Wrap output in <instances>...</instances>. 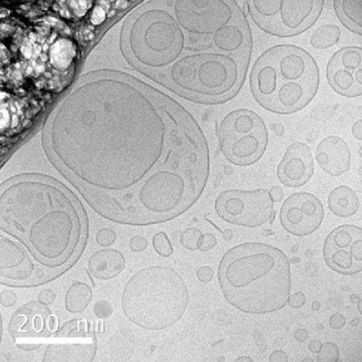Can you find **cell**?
Listing matches in <instances>:
<instances>
[{
    "label": "cell",
    "mask_w": 362,
    "mask_h": 362,
    "mask_svg": "<svg viewBox=\"0 0 362 362\" xmlns=\"http://www.w3.org/2000/svg\"><path fill=\"white\" fill-rule=\"evenodd\" d=\"M189 303L183 279L170 268L139 271L127 284L123 311L132 322L147 330L168 328L181 319Z\"/></svg>",
    "instance_id": "obj_6"
},
{
    "label": "cell",
    "mask_w": 362,
    "mask_h": 362,
    "mask_svg": "<svg viewBox=\"0 0 362 362\" xmlns=\"http://www.w3.org/2000/svg\"><path fill=\"white\" fill-rule=\"evenodd\" d=\"M202 235L199 230L192 228H187L182 233L181 243L185 249L191 250V251H197L199 249L201 241H202Z\"/></svg>",
    "instance_id": "obj_23"
},
{
    "label": "cell",
    "mask_w": 362,
    "mask_h": 362,
    "mask_svg": "<svg viewBox=\"0 0 362 362\" xmlns=\"http://www.w3.org/2000/svg\"><path fill=\"white\" fill-rule=\"evenodd\" d=\"M350 150L344 139L330 136L323 139L317 150V160L323 171L332 176L342 175L350 168Z\"/></svg>",
    "instance_id": "obj_16"
},
{
    "label": "cell",
    "mask_w": 362,
    "mask_h": 362,
    "mask_svg": "<svg viewBox=\"0 0 362 362\" xmlns=\"http://www.w3.org/2000/svg\"><path fill=\"white\" fill-rule=\"evenodd\" d=\"M241 360H247V361H250V358H240L239 361H241Z\"/></svg>",
    "instance_id": "obj_37"
},
{
    "label": "cell",
    "mask_w": 362,
    "mask_h": 362,
    "mask_svg": "<svg viewBox=\"0 0 362 362\" xmlns=\"http://www.w3.org/2000/svg\"><path fill=\"white\" fill-rule=\"evenodd\" d=\"M340 38V29L336 25H325L317 28L311 37V45L317 49H326L336 45Z\"/></svg>",
    "instance_id": "obj_21"
},
{
    "label": "cell",
    "mask_w": 362,
    "mask_h": 362,
    "mask_svg": "<svg viewBox=\"0 0 362 362\" xmlns=\"http://www.w3.org/2000/svg\"><path fill=\"white\" fill-rule=\"evenodd\" d=\"M216 245V236L213 234L208 233L202 235V241H201V245H199V251L202 252H206L209 250L213 249Z\"/></svg>",
    "instance_id": "obj_26"
},
{
    "label": "cell",
    "mask_w": 362,
    "mask_h": 362,
    "mask_svg": "<svg viewBox=\"0 0 362 362\" xmlns=\"http://www.w3.org/2000/svg\"><path fill=\"white\" fill-rule=\"evenodd\" d=\"M129 247L134 252H142L147 247V241L142 236H134L129 242Z\"/></svg>",
    "instance_id": "obj_27"
},
{
    "label": "cell",
    "mask_w": 362,
    "mask_h": 362,
    "mask_svg": "<svg viewBox=\"0 0 362 362\" xmlns=\"http://www.w3.org/2000/svg\"><path fill=\"white\" fill-rule=\"evenodd\" d=\"M56 168L103 216L166 222L189 210L209 175L204 135L166 95L116 71L77 81L46 122Z\"/></svg>",
    "instance_id": "obj_1"
},
{
    "label": "cell",
    "mask_w": 362,
    "mask_h": 362,
    "mask_svg": "<svg viewBox=\"0 0 362 362\" xmlns=\"http://www.w3.org/2000/svg\"><path fill=\"white\" fill-rule=\"evenodd\" d=\"M16 294L11 290H4L1 292V305L3 307H13L16 303Z\"/></svg>",
    "instance_id": "obj_28"
},
{
    "label": "cell",
    "mask_w": 362,
    "mask_h": 362,
    "mask_svg": "<svg viewBox=\"0 0 362 362\" xmlns=\"http://www.w3.org/2000/svg\"><path fill=\"white\" fill-rule=\"evenodd\" d=\"M361 1H334V9L340 21L358 35H361Z\"/></svg>",
    "instance_id": "obj_19"
},
{
    "label": "cell",
    "mask_w": 362,
    "mask_h": 362,
    "mask_svg": "<svg viewBox=\"0 0 362 362\" xmlns=\"http://www.w3.org/2000/svg\"><path fill=\"white\" fill-rule=\"evenodd\" d=\"M214 276V271L210 267H202L197 271V278L201 282H210Z\"/></svg>",
    "instance_id": "obj_30"
},
{
    "label": "cell",
    "mask_w": 362,
    "mask_h": 362,
    "mask_svg": "<svg viewBox=\"0 0 362 362\" xmlns=\"http://www.w3.org/2000/svg\"><path fill=\"white\" fill-rule=\"evenodd\" d=\"M329 208L340 218H349L357 213L359 199L351 189L340 187L334 189L329 195Z\"/></svg>",
    "instance_id": "obj_18"
},
{
    "label": "cell",
    "mask_w": 362,
    "mask_h": 362,
    "mask_svg": "<svg viewBox=\"0 0 362 362\" xmlns=\"http://www.w3.org/2000/svg\"><path fill=\"white\" fill-rule=\"evenodd\" d=\"M361 48L346 47L339 50L329 62V84L339 94L356 98L361 95Z\"/></svg>",
    "instance_id": "obj_14"
},
{
    "label": "cell",
    "mask_w": 362,
    "mask_h": 362,
    "mask_svg": "<svg viewBox=\"0 0 362 362\" xmlns=\"http://www.w3.org/2000/svg\"><path fill=\"white\" fill-rule=\"evenodd\" d=\"M218 278L228 303L242 313H274L289 301V260L270 245L245 243L230 250L221 261Z\"/></svg>",
    "instance_id": "obj_4"
},
{
    "label": "cell",
    "mask_w": 362,
    "mask_h": 362,
    "mask_svg": "<svg viewBox=\"0 0 362 362\" xmlns=\"http://www.w3.org/2000/svg\"><path fill=\"white\" fill-rule=\"evenodd\" d=\"M96 344L90 327L85 321H71L62 329L48 346L45 361H90L94 358Z\"/></svg>",
    "instance_id": "obj_11"
},
{
    "label": "cell",
    "mask_w": 362,
    "mask_h": 362,
    "mask_svg": "<svg viewBox=\"0 0 362 362\" xmlns=\"http://www.w3.org/2000/svg\"><path fill=\"white\" fill-rule=\"evenodd\" d=\"M90 273L98 280H110L117 276L125 267V259L116 250H102L90 257Z\"/></svg>",
    "instance_id": "obj_17"
},
{
    "label": "cell",
    "mask_w": 362,
    "mask_h": 362,
    "mask_svg": "<svg viewBox=\"0 0 362 362\" xmlns=\"http://www.w3.org/2000/svg\"><path fill=\"white\" fill-rule=\"evenodd\" d=\"M94 313L96 317H100V319H106L113 313V308H112L110 302L105 301V300H100V301L95 303Z\"/></svg>",
    "instance_id": "obj_25"
},
{
    "label": "cell",
    "mask_w": 362,
    "mask_h": 362,
    "mask_svg": "<svg viewBox=\"0 0 362 362\" xmlns=\"http://www.w3.org/2000/svg\"><path fill=\"white\" fill-rule=\"evenodd\" d=\"M93 299L90 286L83 282L74 284L66 293L65 307L71 313H81L88 307Z\"/></svg>",
    "instance_id": "obj_20"
},
{
    "label": "cell",
    "mask_w": 362,
    "mask_h": 362,
    "mask_svg": "<svg viewBox=\"0 0 362 362\" xmlns=\"http://www.w3.org/2000/svg\"><path fill=\"white\" fill-rule=\"evenodd\" d=\"M216 210L228 223L249 228L267 223L274 213L273 201L267 189L223 192L216 199Z\"/></svg>",
    "instance_id": "obj_9"
},
{
    "label": "cell",
    "mask_w": 362,
    "mask_h": 362,
    "mask_svg": "<svg viewBox=\"0 0 362 362\" xmlns=\"http://www.w3.org/2000/svg\"><path fill=\"white\" fill-rule=\"evenodd\" d=\"M49 309L42 302H30L13 315L9 332L23 350H33L40 346L49 337Z\"/></svg>",
    "instance_id": "obj_12"
},
{
    "label": "cell",
    "mask_w": 362,
    "mask_h": 362,
    "mask_svg": "<svg viewBox=\"0 0 362 362\" xmlns=\"http://www.w3.org/2000/svg\"><path fill=\"white\" fill-rule=\"evenodd\" d=\"M361 228L342 226L331 232L325 243L327 264L336 272L351 276L362 270Z\"/></svg>",
    "instance_id": "obj_10"
},
{
    "label": "cell",
    "mask_w": 362,
    "mask_h": 362,
    "mask_svg": "<svg viewBox=\"0 0 362 362\" xmlns=\"http://www.w3.org/2000/svg\"><path fill=\"white\" fill-rule=\"evenodd\" d=\"M57 317H54V315H52V317H50L49 320V327L50 330H52V332H55V331L57 330Z\"/></svg>",
    "instance_id": "obj_36"
},
{
    "label": "cell",
    "mask_w": 362,
    "mask_h": 362,
    "mask_svg": "<svg viewBox=\"0 0 362 362\" xmlns=\"http://www.w3.org/2000/svg\"><path fill=\"white\" fill-rule=\"evenodd\" d=\"M288 303H289L290 307L294 308V309H299V308L303 307L305 303V294L302 293V292L293 294L292 297L289 298Z\"/></svg>",
    "instance_id": "obj_29"
},
{
    "label": "cell",
    "mask_w": 362,
    "mask_h": 362,
    "mask_svg": "<svg viewBox=\"0 0 362 362\" xmlns=\"http://www.w3.org/2000/svg\"><path fill=\"white\" fill-rule=\"evenodd\" d=\"M344 319L341 315H334V317H331V326L334 328L339 329L344 327Z\"/></svg>",
    "instance_id": "obj_33"
},
{
    "label": "cell",
    "mask_w": 362,
    "mask_h": 362,
    "mask_svg": "<svg viewBox=\"0 0 362 362\" xmlns=\"http://www.w3.org/2000/svg\"><path fill=\"white\" fill-rule=\"evenodd\" d=\"M271 361H286L288 357H286V354L282 351H276L271 356Z\"/></svg>",
    "instance_id": "obj_34"
},
{
    "label": "cell",
    "mask_w": 362,
    "mask_h": 362,
    "mask_svg": "<svg viewBox=\"0 0 362 362\" xmlns=\"http://www.w3.org/2000/svg\"><path fill=\"white\" fill-rule=\"evenodd\" d=\"M315 170L313 153L308 145L293 143L286 150L278 168L280 181L289 187L305 185Z\"/></svg>",
    "instance_id": "obj_15"
},
{
    "label": "cell",
    "mask_w": 362,
    "mask_h": 362,
    "mask_svg": "<svg viewBox=\"0 0 362 362\" xmlns=\"http://www.w3.org/2000/svg\"><path fill=\"white\" fill-rule=\"evenodd\" d=\"M352 134L356 139H361V121H358L352 127Z\"/></svg>",
    "instance_id": "obj_35"
},
{
    "label": "cell",
    "mask_w": 362,
    "mask_h": 362,
    "mask_svg": "<svg viewBox=\"0 0 362 362\" xmlns=\"http://www.w3.org/2000/svg\"><path fill=\"white\" fill-rule=\"evenodd\" d=\"M0 209L1 230L23 243L44 282L69 268L85 245L84 212L55 180L42 175L8 180L1 187Z\"/></svg>",
    "instance_id": "obj_3"
},
{
    "label": "cell",
    "mask_w": 362,
    "mask_h": 362,
    "mask_svg": "<svg viewBox=\"0 0 362 362\" xmlns=\"http://www.w3.org/2000/svg\"><path fill=\"white\" fill-rule=\"evenodd\" d=\"M55 299V293L52 290H44V291L40 292V297H38V300L46 305H52Z\"/></svg>",
    "instance_id": "obj_31"
},
{
    "label": "cell",
    "mask_w": 362,
    "mask_h": 362,
    "mask_svg": "<svg viewBox=\"0 0 362 362\" xmlns=\"http://www.w3.org/2000/svg\"><path fill=\"white\" fill-rule=\"evenodd\" d=\"M121 46L135 69L170 90L216 104L241 87L251 33L234 1H148L125 21Z\"/></svg>",
    "instance_id": "obj_2"
},
{
    "label": "cell",
    "mask_w": 362,
    "mask_h": 362,
    "mask_svg": "<svg viewBox=\"0 0 362 362\" xmlns=\"http://www.w3.org/2000/svg\"><path fill=\"white\" fill-rule=\"evenodd\" d=\"M218 137L224 156L239 166L260 160L268 144V131L260 116L247 110L228 114L221 123Z\"/></svg>",
    "instance_id": "obj_7"
},
{
    "label": "cell",
    "mask_w": 362,
    "mask_h": 362,
    "mask_svg": "<svg viewBox=\"0 0 362 362\" xmlns=\"http://www.w3.org/2000/svg\"><path fill=\"white\" fill-rule=\"evenodd\" d=\"M323 216V206L317 197L309 193H298L286 199L282 206L281 223L293 235H309L321 226Z\"/></svg>",
    "instance_id": "obj_13"
},
{
    "label": "cell",
    "mask_w": 362,
    "mask_h": 362,
    "mask_svg": "<svg viewBox=\"0 0 362 362\" xmlns=\"http://www.w3.org/2000/svg\"><path fill=\"white\" fill-rule=\"evenodd\" d=\"M323 1H249L255 24L276 36H296L313 26L322 11Z\"/></svg>",
    "instance_id": "obj_8"
},
{
    "label": "cell",
    "mask_w": 362,
    "mask_h": 362,
    "mask_svg": "<svg viewBox=\"0 0 362 362\" xmlns=\"http://www.w3.org/2000/svg\"><path fill=\"white\" fill-rule=\"evenodd\" d=\"M153 247L160 257H168L173 255V247L165 232H158L153 238Z\"/></svg>",
    "instance_id": "obj_22"
},
{
    "label": "cell",
    "mask_w": 362,
    "mask_h": 362,
    "mask_svg": "<svg viewBox=\"0 0 362 362\" xmlns=\"http://www.w3.org/2000/svg\"><path fill=\"white\" fill-rule=\"evenodd\" d=\"M115 240V233L110 228H102L96 234V242L102 247H110V245H114Z\"/></svg>",
    "instance_id": "obj_24"
},
{
    "label": "cell",
    "mask_w": 362,
    "mask_h": 362,
    "mask_svg": "<svg viewBox=\"0 0 362 362\" xmlns=\"http://www.w3.org/2000/svg\"><path fill=\"white\" fill-rule=\"evenodd\" d=\"M270 197L273 202H280L281 199H284V192L280 187H274L270 192Z\"/></svg>",
    "instance_id": "obj_32"
},
{
    "label": "cell",
    "mask_w": 362,
    "mask_h": 362,
    "mask_svg": "<svg viewBox=\"0 0 362 362\" xmlns=\"http://www.w3.org/2000/svg\"><path fill=\"white\" fill-rule=\"evenodd\" d=\"M319 86V69L309 53L296 46L265 52L251 75L253 95L263 107L290 114L309 104Z\"/></svg>",
    "instance_id": "obj_5"
}]
</instances>
